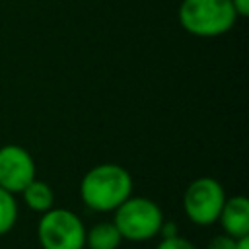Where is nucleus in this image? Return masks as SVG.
Returning <instances> with one entry per match:
<instances>
[{"label": "nucleus", "mask_w": 249, "mask_h": 249, "mask_svg": "<svg viewBox=\"0 0 249 249\" xmlns=\"http://www.w3.org/2000/svg\"><path fill=\"white\" fill-rule=\"evenodd\" d=\"M177 16L181 27L196 37H220L237 21L231 0H183Z\"/></svg>", "instance_id": "f03ea898"}, {"label": "nucleus", "mask_w": 249, "mask_h": 249, "mask_svg": "<svg viewBox=\"0 0 249 249\" xmlns=\"http://www.w3.org/2000/svg\"><path fill=\"white\" fill-rule=\"evenodd\" d=\"M235 249H249V235L237 237L235 239Z\"/></svg>", "instance_id": "2eb2a0df"}, {"label": "nucleus", "mask_w": 249, "mask_h": 249, "mask_svg": "<svg viewBox=\"0 0 249 249\" xmlns=\"http://www.w3.org/2000/svg\"><path fill=\"white\" fill-rule=\"evenodd\" d=\"M113 224L126 241H148L163 224L161 208L148 196H128L113 210Z\"/></svg>", "instance_id": "7ed1b4c3"}, {"label": "nucleus", "mask_w": 249, "mask_h": 249, "mask_svg": "<svg viewBox=\"0 0 249 249\" xmlns=\"http://www.w3.org/2000/svg\"><path fill=\"white\" fill-rule=\"evenodd\" d=\"M177 233H179L177 231V224L175 222H165V220H163V224L160 226V231H158L160 237H173Z\"/></svg>", "instance_id": "ddd939ff"}, {"label": "nucleus", "mask_w": 249, "mask_h": 249, "mask_svg": "<svg viewBox=\"0 0 249 249\" xmlns=\"http://www.w3.org/2000/svg\"><path fill=\"white\" fill-rule=\"evenodd\" d=\"M18 222V202L16 195L0 187V235L8 233Z\"/></svg>", "instance_id": "9d476101"}, {"label": "nucleus", "mask_w": 249, "mask_h": 249, "mask_svg": "<svg viewBox=\"0 0 249 249\" xmlns=\"http://www.w3.org/2000/svg\"><path fill=\"white\" fill-rule=\"evenodd\" d=\"M156 249H196V245L193 241H189L187 237H181L177 233L173 237H161V241L158 243Z\"/></svg>", "instance_id": "9b49d317"}, {"label": "nucleus", "mask_w": 249, "mask_h": 249, "mask_svg": "<svg viewBox=\"0 0 249 249\" xmlns=\"http://www.w3.org/2000/svg\"><path fill=\"white\" fill-rule=\"evenodd\" d=\"M224 187L214 177H198L189 183L183 195L185 216L196 226H210L218 220L224 206Z\"/></svg>", "instance_id": "39448f33"}, {"label": "nucleus", "mask_w": 249, "mask_h": 249, "mask_svg": "<svg viewBox=\"0 0 249 249\" xmlns=\"http://www.w3.org/2000/svg\"><path fill=\"white\" fill-rule=\"evenodd\" d=\"M35 179L33 156L18 144L0 148V187L12 195L21 193Z\"/></svg>", "instance_id": "423d86ee"}, {"label": "nucleus", "mask_w": 249, "mask_h": 249, "mask_svg": "<svg viewBox=\"0 0 249 249\" xmlns=\"http://www.w3.org/2000/svg\"><path fill=\"white\" fill-rule=\"evenodd\" d=\"M206 249H235V237H231L228 233H218V235L210 237Z\"/></svg>", "instance_id": "f8f14e48"}, {"label": "nucleus", "mask_w": 249, "mask_h": 249, "mask_svg": "<svg viewBox=\"0 0 249 249\" xmlns=\"http://www.w3.org/2000/svg\"><path fill=\"white\" fill-rule=\"evenodd\" d=\"M123 243V235L113 222H99L91 230H86L84 249H117Z\"/></svg>", "instance_id": "6e6552de"}, {"label": "nucleus", "mask_w": 249, "mask_h": 249, "mask_svg": "<svg viewBox=\"0 0 249 249\" xmlns=\"http://www.w3.org/2000/svg\"><path fill=\"white\" fill-rule=\"evenodd\" d=\"M231 6L237 14V18H247L249 16V0H231Z\"/></svg>", "instance_id": "4468645a"}, {"label": "nucleus", "mask_w": 249, "mask_h": 249, "mask_svg": "<svg viewBox=\"0 0 249 249\" xmlns=\"http://www.w3.org/2000/svg\"><path fill=\"white\" fill-rule=\"evenodd\" d=\"M37 239L43 249H84L86 228L68 208H49L41 214Z\"/></svg>", "instance_id": "20e7f679"}, {"label": "nucleus", "mask_w": 249, "mask_h": 249, "mask_svg": "<svg viewBox=\"0 0 249 249\" xmlns=\"http://www.w3.org/2000/svg\"><path fill=\"white\" fill-rule=\"evenodd\" d=\"M216 222H220L224 233L235 239L249 235V200L243 195L226 198Z\"/></svg>", "instance_id": "0eeeda50"}, {"label": "nucleus", "mask_w": 249, "mask_h": 249, "mask_svg": "<svg viewBox=\"0 0 249 249\" xmlns=\"http://www.w3.org/2000/svg\"><path fill=\"white\" fill-rule=\"evenodd\" d=\"M132 177L119 163L93 165L80 181L84 204L95 212H113L132 195Z\"/></svg>", "instance_id": "f257e3e1"}, {"label": "nucleus", "mask_w": 249, "mask_h": 249, "mask_svg": "<svg viewBox=\"0 0 249 249\" xmlns=\"http://www.w3.org/2000/svg\"><path fill=\"white\" fill-rule=\"evenodd\" d=\"M19 195L23 196V202H25L31 210H35V212H39V214L47 212V210L53 208V204H54V193H53V189H51L47 183L39 181V179H33Z\"/></svg>", "instance_id": "1a4fd4ad"}]
</instances>
